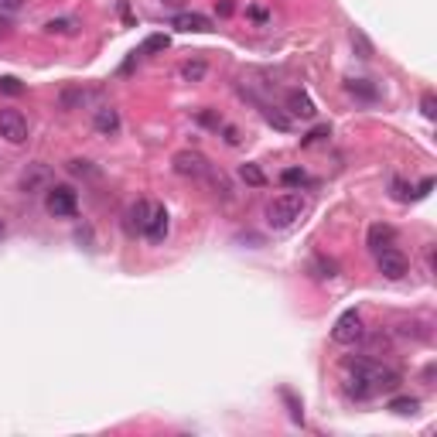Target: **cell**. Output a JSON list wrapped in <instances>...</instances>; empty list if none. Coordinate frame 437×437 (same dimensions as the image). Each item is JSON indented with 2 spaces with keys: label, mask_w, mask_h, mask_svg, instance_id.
<instances>
[{
  "label": "cell",
  "mask_w": 437,
  "mask_h": 437,
  "mask_svg": "<svg viewBox=\"0 0 437 437\" xmlns=\"http://www.w3.org/2000/svg\"><path fill=\"white\" fill-rule=\"evenodd\" d=\"M345 369H348V396H356V400H369L376 393H390L400 386V373L390 369V366H379L376 359H348L345 362Z\"/></svg>",
  "instance_id": "cell-1"
},
{
  "label": "cell",
  "mask_w": 437,
  "mask_h": 437,
  "mask_svg": "<svg viewBox=\"0 0 437 437\" xmlns=\"http://www.w3.org/2000/svg\"><path fill=\"white\" fill-rule=\"evenodd\" d=\"M304 209H308V199H304V195H297V191L277 195L273 202L266 205V222H270L273 229H287V226H294L297 218L304 216Z\"/></svg>",
  "instance_id": "cell-2"
},
{
  "label": "cell",
  "mask_w": 437,
  "mask_h": 437,
  "mask_svg": "<svg viewBox=\"0 0 437 437\" xmlns=\"http://www.w3.org/2000/svg\"><path fill=\"white\" fill-rule=\"evenodd\" d=\"M45 209L51 212L55 218H72L79 209V195L72 191L69 185H55L48 188V199H45Z\"/></svg>",
  "instance_id": "cell-3"
},
{
  "label": "cell",
  "mask_w": 437,
  "mask_h": 437,
  "mask_svg": "<svg viewBox=\"0 0 437 437\" xmlns=\"http://www.w3.org/2000/svg\"><path fill=\"white\" fill-rule=\"evenodd\" d=\"M366 335V325H362V314L352 308V311H342L338 314V321L331 328V338L338 345H356Z\"/></svg>",
  "instance_id": "cell-4"
},
{
  "label": "cell",
  "mask_w": 437,
  "mask_h": 437,
  "mask_svg": "<svg viewBox=\"0 0 437 437\" xmlns=\"http://www.w3.org/2000/svg\"><path fill=\"white\" fill-rule=\"evenodd\" d=\"M0 137L7 144H24L28 141V120L21 109H0Z\"/></svg>",
  "instance_id": "cell-5"
},
{
  "label": "cell",
  "mask_w": 437,
  "mask_h": 437,
  "mask_svg": "<svg viewBox=\"0 0 437 437\" xmlns=\"http://www.w3.org/2000/svg\"><path fill=\"white\" fill-rule=\"evenodd\" d=\"M171 168H174V174H181V178H205V174L212 171V164H209L199 151H178V154L171 157Z\"/></svg>",
  "instance_id": "cell-6"
},
{
  "label": "cell",
  "mask_w": 437,
  "mask_h": 437,
  "mask_svg": "<svg viewBox=\"0 0 437 437\" xmlns=\"http://www.w3.org/2000/svg\"><path fill=\"white\" fill-rule=\"evenodd\" d=\"M376 256H379V260H376V263H379V273H383L386 281H403L406 273H410V260H406L400 250L390 246V250L376 253Z\"/></svg>",
  "instance_id": "cell-7"
},
{
  "label": "cell",
  "mask_w": 437,
  "mask_h": 437,
  "mask_svg": "<svg viewBox=\"0 0 437 437\" xmlns=\"http://www.w3.org/2000/svg\"><path fill=\"white\" fill-rule=\"evenodd\" d=\"M393 243H396V229H393V226H386V222H376L373 229H369V239H366V246H369L373 253L390 250Z\"/></svg>",
  "instance_id": "cell-8"
},
{
  "label": "cell",
  "mask_w": 437,
  "mask_h": 437,
  "mask_svg": "<svg viewBox=\"0 0 437 437\" xmlns=\"http://www.w3.org/2000/svg\"><path fill=\"white\" fill-rule=\"evenodd\" d=\"M144 236H147L151 243H161V239L168 236V212H164V205H154V212H151V218H147Z\"/></svg>",
  "instance_id": "cell-9"
},
{
  "label": "cell",
  "mask_w": 437,
  "mask_h": 437,
  "mask_svg": "<svg viewBox=\"0 0 437 437\" xmlns=\"http://www.w3.org/2000/svg\"><path fill=\"white\" fill-rule=\"evenodd\" d=\"M171 28H178V31H212V17L205 14H174Z\"/></svg>",
  "instance_id": "cell-10"
},
{
  "label": "cell",
  "mask_w": 437,
  "mask_h": 437,
  "mask_svg": "<svg viewBox=\"0 0 437 437\" xmlns=\"http://www.w3.org/2000/svg\"><path fill=\"white\" fill-rule=\"evenodd\" d=\"M287 109L294 113V116H304V120H311L314 113V103L308 99V93H301V89H294V93H287Z\"/></svg>",
  "instance_id": "cell-11"
},
{
  "label": "cell",
  "mask_w": 437,
  "mask_h": 437,
  "mask_svg": "<svg viewBox=\"0 0 437 437\" xmlns=\"http://www.w3.org/2000/svg\"><path fill=\"white\" fill-rule=\"evenodd\" d=\"M93 124H96L99 134H116V130H120V113H116L113 106H103V109H96Z\"/></svg>",
  "instance_id": "cell-12"
},
{
  "label": "cell",
  "mask_w": 437,
  "mask_h": 437,
  "mask_svg": "<svg viewBox=\"0 0 437 437\" xmlns=\"http://www.w3.org/2000/svg\"><path fill=\"white\" fill-rule=\"evenodd\" d=\"M345 89H348L352 96H356V99H366V103H373V99H379V89H376V86L369 82V79H348V82H345Z\"/></svg>",
  "instance_id": "cell-13"
},
{
  "label": "cell",
  "mask_w": 437,
  "mask_h": 437,
  "mask_svg": "<svg viewBox=\"0 0 437 437\" xmlns=\"http://www.w3.org/2000/svg\"><path fill=\"white\" fill-rule=\"evenodd\" d=\"M45 181H48V168L45 164H31V171H24V178H21V191L34 195V188H41Z\"/></svg>",
  "instance_id": "cell-14"
},
{
  "label": "cell",
  "mask_w": 437,
  "mask_h": 437,
  "mask_svg": "<svg viewBox=\"0 0 437 437\" xmlns=\"http://www.w3.org/2000/svg\"><path fill=\"white\" fill-rule=\"evenodd\" d=\"M151 212H154V202H137L130 212H126V218H130V229H137V233H144L147 229V218H151Z\"/></svg>",
  "instance_id": "cell-15"
},
{
  "label": "cell",
  "mask_w": 437,
  "mask_h": 437,
  "mask_svg": "<svg viewBox=\"0 0 437 437\" xmlns=\"http://www.w3.org/2000/svg\"><path fill=\"white\" fill-rule=\"evenodd\" d=\"M76 28H79L76 17H51V21L45 24L48 34H76Z\"/></svg>",
  "instance_id": "cell-16"
},
{
  "label": "cell",
  "mask_w": 437,
  "mask_h": 437,
  "mask_svg": "<svg viewBox=\"0 0 437 437\" xmlns=\"http://www.w3.org/2000/svg\"><path fill=\"white\" fill-rule=\"evenodd\" d=\"M168 48H171V38H168V34H151L141 45L137 55H154V51H168Z\"/></svg>",
  "instance_id": "cell-17"
},
{
  "label": "cell",
  "mask_w": 437,
  "mask_h": 437,
  "mask_svg": "<svg viewBox=\"0 0 437 437\" xmlns=\"http://www.w3.org/2000/svg\"><path fill=\"white\" fill-rule=\"evenodd\" d=\"M390 410L393 413L410 417V413H417V410H421V400H413V396H396V400H390Z\"/></svg>",
  "instance_id": "cell-18"
},
{
  "label": "cell",
  "mask_w": 437,
  "mask_h": 437,
  "mask_svg": "<svg viewBox=\"0 0 437 437\" xmlns=\"http://www.w3.org/2000/svg\"><path fill=\"white\" fill-rule=\"evenodd\" d=\"M239 178H243L246 185H253V188H263L266 185V174L260 171L256 164H243V168H239Z\"/></svg>",
  "instance_id": "cell-19"
},
{
  "label": "cell",
  "mask_w": 437,
  "mask_h": 437,
  "mask_svg": "<svg viewBox=\"0 0 437 437\" xmlns=\"http://www.w3.org/2000/svg\"><path fill=\"white\" fill-rule=\"evenodd\" d=\"M281 181L283 185H291V188H304L311 178H308V171H301V168H287V171L281 174Z\"/></svg>",
  "instance_id": "cell-20"
},
{
  "label": "cell",
  "mask_w": 437,
  "mask_h": 437,
  "mask_svg": "<svg viewBox=\"0 0 437 437\" xmlns=\"http://www.w3.org/2000/svg\"><path fill=\"white\" fill-rule=\"evenodd\" d=\"M93 96H96V93H86V89H65V93H62V106H65V109H72L76 103H89Z\"/></svg>",
  "instance_id": "cell-21"
},
{
  "label": "cell",
  "mask_w": 437,
  "mask_h": 437,
  "mask_svg": "<svg viewBox=\"0 0 437 437\" xmlns=\"http://www.w3.org/2000/svg\"><path fill=\"white\" fill-rule=\"evenodd\" d=\"M202 76H205V62H202V59L181 65V79H185V82H199Z\"/></svg>",
  "instance_id": "cell-22"
},
{
  "label": "cell",
  "mask_w": 437,
  "mask_h": 437,
  "mask_svg": "<svg viewBox=\"0 0 437 437\" xmlns=\"http://www.w3.org/2000/svg\"><path fill=\"white\" fill-rule=\"evenodd\" d=\"M263 116H266V124L270 126H277V130H291V116H283L281 109L263 106Z\"/></svg>",
  "instance_id": "cell-23"
},
{
  "label": "cell",
  "mask_w": 437,
  "mask_h": 437,
  "mask_svg": "<svg viewBox=\"0 0 437 437\" xmlns=\"http://www.w3.org/2000/svg\"><path fill=\"white\" fill-rule=\"evenodd\" d=\"M352 45L359 48V59H373V45L366 41V34L362 31H352Z\"/></svg>",
  "instance_id": "cell-24"
},
{
  "label": "cell",
  "mask_w": 437,
  "mask_h": 437,
  "mask_svg": "<svg viewBox=\"0 0 437 437\" xmlns=\"http://www.w3.org/2000/svg\"><path fill=\"white\" fill-rule=\"evenodd\" d=\"M0 93H7V96H21V93H24V86H21V82H17L14 76H4V79H0Z\"/></svg>",
  "instance_id": "cell-25"
},
{
  "label": "cell",
  "mask_w": 437,
  "mask_h": 437,
  "mask_svg": "<svg viewBox=\"0 0 437 437\" xmlns=\"http://www.w3.org/2000/svg\"><path fill=\"white\" fill-rule=\"evenodd\" d=\"M421 109H423V116H427V120H437V99H434V93H423Z\"/></svg>",
  "instance_id": "cell-26"
},
{
  "label": "cell",
  "mask_w": 437,
  "mask_h": 437,
  "mask_svg": "<svg viewBox=\"0 0 437 437\" xmlns=\"http://www.w3.org/2000/svg\"><path fill=\"white\" fill-rule=\"evenodd\" d=\"M69 171H72V174H89V178H96V174H99L89 161H69Z\"/></svg>",
  "instance_id": "cell-27"
},
{
  "label": "cell",
  "mask_w": 437,
  "mask_h": 437,
  "mask_svg": "<svg viewBox=\"0 0 437 437\" xmlns=\"http://www.w3.org/2000/svg\"><path fill=\"white\" fill-rule=\"evenodd\" d=\"M325 137H331V130H328V126H314L311 134H308V137H304V147H311V144H318V141H325Z\"/></svg>",
  "instance_id": "cell-28"
},
{
  "label": "cell",
  "mask_w": 437,
  "mask_h": 437,
  "mask_svg": "<svg viewBox=\"0 0 437 437\" xmlns=\"http://www.w3.org/2000/svg\"><path fill=\"white\" fill-rule=\"evenodd\" d=\"M393 199H396V202H410V188H406L400 178H393Z\"/></svg>",
  "instance_id": "cell-29"
},
{
  "label": "cell",
  "mask_w": 437,
  "mask_h": 437,
  "mask_svg": "<svg viewBox=\"0 0 437 437\" xmlns=\"http://www.w3.org/2000/svg\"><path fill=\"white\" fill-rule=\"evenodd\" d=\"M24 7V0H0V11H7V14H14Z\"/></svg>",
  "instance_id": "cell-30"
},
{
  "label": "cell",
  "mask_w": 437,
  "mask_h": 437,
  "mask_svg": "<svg viewBox=\"0 0 437 437\" xmlns=\"http://www.w3.org/2000/svg\"><path fill=\"white\" fill-rule=\"evenodd\" d=\"M222 134H226V144H229V147L239 144V130H236V126H222Z\"/></svg>",
  "instance_id": "cell-31"
},
{
  "label": "cell",
  "mask_w": 437,
  "mask_h": 437,
  "mask_svg": "<svg viewBox=\"0 0 437 437\" xmlns=\"http://www.w3.org/2000/svg\"><path fill=\"white\" fill-rule=\"evenodd\" d=\"M431 188H434V178H423L421 188H417V199H423V195H431Z\"/></svg>",
  "instance_id": "cell-32"
},
{
  "label": "cell",
  "mask_w": 437,
  "mask_h": 437,
  "mask_svg": "<svg viewBox=\"0 0 437 437\" xmlns=\"http://www.w3.org/2000/svg\"><path fill=\"white\" fill-rule=\"evenodd\" d=\"M218 14H222V17L233 14V0H222V4H218Z\"/></svg>",
  "instance_id": "cell-33"
},
{
  "label": "cell",
  "mask_w": 437,
  "mask_h": 437,
  "mask_svg": "<svg viewBox=\"0 0 437 437\" xmlns=\"http://www.w3.org/2000/svg\"><path fill=\"white\" fill-rule=\"evenodd\" d=\"M250 17H256V21H266V11H260V7H253Z\"/></svg>",
  "instance_id": "cell-34"
},
{
  "label": "cell",
  "mask_w": 437,
  "mask_h": 437,
  "mask_svg": "<svg viewBox=\"0 0 437 437\" xmlns=\"http://www.w3.org/2000/svg\"><path fill=\"white\" fill-rule=\"evenodd\" d=\"M161 4H168V7H181L185 0H161Z\"/></svg>",
  "instance_id": "cell-35"
},
{
  "label": "cell",
  "mask_w": 437,
  "mask_h": 437,
  "mask_svg": "<svg viewBox=\"0 0 437 437\" xmlns=\"http://www.w3.org/2000/svg\"><path fill=\"white\" fill-rule=\"evenodd\" d=\"M4 236H7V222L0 218V239H4Z\"/></svg>",
  "instance_id": "cell-36"
}]
</instances>
